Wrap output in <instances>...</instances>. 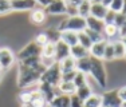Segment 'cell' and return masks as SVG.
I'll list each match as a JSON object with an SVG mask.
<instances>
[{"instance_id": "cell-1", "label": "cell", "mask_w": 126, "mask_h": 107, "mask_svg": "<svg viewBox=\"0 0 126 107\" xmlns=\"http://www.w3.org/2000/svg\"><path fill=\"white\" fill-rule=\"evenodd\" d=\"M46 67L42 64L38 68H19L17 67V76H16V87L24 90L40 82L42 74L44 72Z\"/></svg>"}, {"instance_id": "cell-2", "label": "cell", "mask_w": 126, "mask_h": 107, "mask_svg": "<svg viewBox=\"0 0 126 107\" xmlns=\"http://www.w3.org/2000/svg\"><path fill=\"white\" fill-rule=\"evenodd\" d=\"M90 62H91V64H90L89 76L97 83L101 90H105V88L107 87L109 76H107L106 66H105L103 60H98V59H94V58L90 56Z\"/></svg>"}, {"instance_id": "cell-3", "label": "cell", "mask_w": 126, "mask_h": 107, "mask_svg": "<svg viewBox=\"0 0 126 107\" xmlns=\"http://www.w3.org/2000/svg\"><path fill=\"white\" fill-rule=\"evenodd\" d=\"M59 31H70V32H83L86 29V19L80 16H74V17H66L61 22L58 27Z\"/></svg>"}, {"instance_id": "cell-4", "label": "cell", "mask_w": 126, "mask_h": 107, "mask_svg": "<svg viewBox=\"0 0 126 107\" xmlns=\"http://www.w3.org/2000/svg\"><path fill=\"white\" fill-rule=\"evenodd\" d=\"M62 78V71H61V66L58 62H55L54 64H51L50 67H47L44 70V72L42 74V78L39 83H47V84L56 87L61 82Z\"/></svg>"}, {"instance_id": "cell-5", "label": "cell", "mask_w": 126, "mask_h": 107, "mask_svg": "<svg viewBox=\"0 0 126 107\" xmlns=\"http://www.w3.org/2000/svg\"><path fill=\"white\" fill-rule=\"evenodd\" d=\"M40 54H42V47H39L34 40H30L24 47H22V48L17 51V54H16V60L17 62H22V60L28 59V58L40 56Z\"/></svg>"}, {"instance_id": "cell-6", "label": "cell", "mask_w": 126, "mask_h": 107, "mask_svg": "<svg viewBox=\"0 0 126 107\" xmlns=\"http://www.w3.org/2000/svg\"><path fill=\"white\" fill-rule=\"evenodd\" d=\"M102 105L101 107H122V100L118 96V91L115 90H106L101 94Z\"/></svg>"}, {"instance_id": "cell-7", "label": "cell", "mask_w": 126, "mask_h": 107, "mask_svg": "<svg viewBox=\"0 0 126 107\" xmlns=\"http://www.w3.org/2000/svg\"><path fill=\"white\" fill-rule=\"evenodd\" d=\"M10 4L12 12H31L38 7L36 0H12Z\"/></svg>"}, {"instance_id": "cell-8", "label": "cell", "mask_w": 126, "mask_h": 107, "mask_svg": "<svg viewBox=\"0 0 126 107\" xmlns=\"http://www.w3.org/2000/svg\"><path fill=\"white\" fill-rule=\"evenodd\" d=\"M15 62V55L14 51L10 48V47H1L0 48V68L1 71H7L12 67Z\"/></svg>"}, {"instance_id": "cell-9", "label": "cell", "mask_w": 126, "mask_h": 107, "mask_svg": "<svg viewBox=\"0 0 126 107\" xmlns=\"http://www.w3.org/2000/svg\"><path fill=\"white\" fill-rule=\"evenodd\" d=\"M47 16L48 15L46 13V11H44V8H40V7H36L35 10H32L31 12L28 15V19L30 22L32 23L34 26H44L47 22Z\"/></svg>"}, {"instance_id": "cell-10", "label": "cell", "mask_w": 126, "mask_h": 107, "mask_svg": "<svg viewBox=\"0 0 126 107\" xmlns=\"http://www.w3.org/2000/svg\"><path fill=\"white\" fill-rule=\"evenodd\" d=\"M48 16H63L66 15V3L64 1H50V4L44 8Z\"/></svg>"}, {"instance_id": "cell-11", "label": "cell", "mask_w": 126, "mask_h": 107, "mask_svg": "<svg viewBox=\"0 0 126 107\" xmlns=\"http://www.w3.org/2000/svg\"><path fill=\"white\" fill-rule=\"evenodd\" d=\"M38 90H39V93L42 94V96L46 99L47 103H51L54 98H55L56 95H59L56 87H52V86L47 84V83H39Z\"/></svg>"}, {"instance_id": "cell-12", "label": "cell", "mask_w": 126, "mask_h": 107, "mask_svg": "<svg viewBox=\"0 0 126 107\" xmlns=\"http://www.w3.org/2000/svg\"><path fill=\"white\" fill-rule=\"evenodd\" d=\"M107 43H109V41H107L106 39L102 40V41H98V43H93V46L90 47V50H89L90 56L94 58V59H98V60H102Z\"/></svg>"}, {"instance_id": "cell-13", "label": "cell", "mask_w": 126, "mask_h": 107, "mask_svg": "<svg viewBox=\"0 0 126 107\" xmlns=\"http://www.w3.org/2000/svg\"><path fill=\"white\" fill-rule=\"evenodd\" d=\"M103 36L109 43H114V41L121 40V36H119V28L115 27L114 24H105Z\"/></svg>"}, {"instance_id": "cell-14", "label": "cell", "mask_w": 126, "mask_h": 107, "mask_svg": "<svg viewBox=\"0 0 126 107\" xmlns=\"http://www.w3.org/2000/svg\"><path fill=\"white\" fill-rule=\"evenodd\" d=\"M70 56V47L67 46V44H64L63 41L58 40L55 43V62H62L63 59L68 58Z\"/></svg>"}, {"instance_id": "cell-15", "label": "cell", "mask_w": 126, "mask_h": 107, "mask_svg": "<svg viewBox=\"0 0 126 107\" xmlns=\"http://www.w3.org/2000/svg\"><path fill=\"white\" fill-rule=\"evenodd\" d=\"M107 13V8L102 4L101 1H91V8H90V16L95 19L103 20Z\"/></svg>"}, {"instance_id": "cell-16", "label": "cell", "mask_w": 126, "mask_h": 107, "mask_svg": "<svg viewBox=\"0 0 126 107\" xmlns=\"http://www.w3.org/2000/svg\"><path fill=\"white\" fill-rule=\"evenodd\" d=\"M86 28L90 29V31L98 32V34H103V28H105V23L103 20L95 19L93 16H89L86 19Z\"/></svg>"}, {"instance_id": "cell-17", "label": "cell", "mask_w": 126, "mask_h": 107, "mask_svg": "<svg viewBox=\"0 0 126 107\" xmlns=\"http://www.w3.org/2000/svg\"><path fill=\"white\" fill-rule=\"evenodd\" d=\"M70 56L73 59H75V60H79V59L89 58L90 52H89V50H86L80 44H75L74 47H70Z\"/></svg>"}, {"instance_id": "cell-18", "label": "cell", "mask_w": 126, "mask_h": 107, "mask_svg": "<svg viewBox=\"0 0 126 107\" xmlns=\"http://www.w3.org/2000/svg\"><path fill=\"white\" fill-rule=\"evenodd\" d=\"M59 40L63 41L64 44H67L68 47H74L75 44H78V34L70 31H61Z\"/></svg>"}, {"instance_id": "cell-19", "label": "cell", "mask_w": 126, "mask_h": 107, "mask_svg": "<svg viewBox=\"0 0 126 107\" xmlns=\"http://www.w3.org/2000/svg\"><path fill=\"white\" fill-rule=\"evenodd\" d=\"M56 90H58V93L62 94V95H68V96H71V95L75 94L77 88H75V86L73 84V82H59V84L56 86Z\"/></svg>"}, {"instance_id": "cell-20", "label": "cell", "mask_w": 126, "mask_h": 107, "mask_svg": "<svg viewBox=\"0 0 126 107\" xmlns=\"http://www.w3.org/2000/svg\"><path fill=\"white\" fill-rule=\"evenodd\" d=\"M17 67L19 68H38L42 66V59L40 56H34V58L24 59L22 62H17Z\"/></svg>"}, {"instance_id": "cell-21", "label": "cell", "mask_w": 126, "mask_h": 107, "mask_svg": "<svg viewBox=\"0 0 126 107\" xmlns=\"http://www.w3.org/2000/svg\"><path fill=\"white\" fill-rule=\"evenodd\" d=\"M80 1L82 0H77V1L68 0V1H64L66 3V17L78 16V7H79Z\"/></svg>"}, {"instance_id": "cell-22", "label": "cell", "mask_w": 126, "mask_h": 107, "mask_svg": "<svg viewBox=\"0 0 126 107\" xmlns=\"http://www.w3.org/2000/svg\"><path fill=\"white\" fill-rule=\"evenodd\" d=\"M111 44H113V48H114V58H115V60H122L125 58V54H126L125 44L122 43V40L114 41Z\"/></svg>"}, {"instance_id": "cell-23", "label": "cell", "mask_w": 126, "mask_h": 107, "mask_svg": "<svg viewBox=\"0 0 126 107\" xmlns=\"http://www.w3.org/2000/svg\"><path fill=\"white\" fill-rule=\"evenodd\" d=\"M50 105L52 107H70V96H68V95L59 94L54 98Z\"/></svg>"}, {"instance_id": "cell-24", "label": "cell", "mask_w": 126, "mask_h": 107, "mask_svg": "<svg viewBox=\"0 0 126 107\" xmlns=\"http://www.w3.org/2000/svg\"><path fill=\"white\" fill-rule=\"evenodd\" d=\"M90 56L85 59H79V60H75V70L78 72H83L86 75H89V71H90Z\"/></svg>"}, {"instance_id": "cell-25", "label": "cell", "mask_w": 126, "mask_h": 107, "mask_svg": "<svg viewBox=\"0 0 126 107\" xmlns=\"http://www.w3.org/2000/svg\"><path fill=\"white\" fill-rule=\"evenodd\" d=\"M59 66H61V71L63 72H68V71H77L75 70V59H73L71 56L63 59L62 62H59Z\"/></svg>"}, {"instance_id": "cell-26", "label": "cell", "mask_w": 126, "mask_h": 107, "mask_svg": "<svg viewBox=\"0 0 126 107\" xmlns=\"http://www.w3.org/2000/svg\"><path fill=\"white\" fill-rule=\"evenodd\" d=\"M40 58H46V59H54L55 58V43H47L46 46L42 47V54ZM55 60V59H54Z\"/></svg>"}, {"instance_id": "cell-27", "label": "cell", "mask_w": 126, "mask_h": 107, "mask_svg": "<svg viewBox=\"0 0 126 107\" xmlns=\"http://www.w3.org/2000/svg\"><path fill=\"white\" fill-rule=\"evenodd\" d=\"M90 8H91V1L82 0L79 7H78V16L83 17V19H87L90 16Z\"/></svg>"}, {"instance_id": "cell-28", "label": "cell", "mask_w": 126, "mask_h": 107, "mask_svg": "<svg viewBox=\"0 0 126 107\" xmlns=\"http://www.w3.org/2000/svg\"><path fill=\"white\" fill-rule=\"evenodd\" d=\"M101 105H102V96L98 93H94L89 99H86L83 102V107H101Z\"/></svg>"}, {"instance_id": "cell-29", "label": "cell", "mask_w": 126, "mask_h": 107, "mask_svg": "<svg viewBox=\"0 0 126 107\" xmlns=\"http://www.w3.org/2000/svg\"><path fill=\"white\" fill-rule=\"evenodd\" d=\"M43 32L46 34V36H47V39H48L50 43H56V41L59 40V38H61V31H59L58 28L47 27Z\"/></svg>"}, {"instance_id": "cell-30", "label": "cell", "mask_w": 126, "mask_h": 107, "mask_svg": "<svg viewBox=\"0 0 126 107\" xmlns=\"http://www.w3.org/2000/svg\"><path fill=\"white\" fill-rule=\"evenodd\" d=\"M94 94V91L90 88V86H83V87H79V88H77V91H75V95L78 98H79L80 100H83L85 102L86 99H89L91 95Z\"/></svg>"}, {"instance_id": "cell-31", "label": "cell", "mask_w": 126, "mask_h": 107, "mask_svg": "<svg viewBox=\"0 0 126 107\" xmlns=\"http://www.w3.org/2000/svg\"><path fill=\"white\" fill-rule=\"evenodd\" d=\"M89 83V75L83 72H78L75 74V78L73 80V84L75 86V88H79V87H83V86H87Z\"/></svg>"}, {"instance_id": "cell-32", "label": "cell", "mask_w": 126, "mask_h": 107, "mask_svg": "<svg viewBox=\"0 0 126 107\" xmlns=\"http://www.w3.org/2000/svg\"><path fill=\"white\" fill-rule=\"evenodd\" d=\"M102 60L106 62V63H111V62L115 60V58H114V48H113L111 43H107L106 50H105V54H103V59H102Z\"/></svg>"}, {"instance_id": "cell-33", "label": "cell", "mask_w": 126, "mask_h": 107, "mask_svg": "<svg viewBox=\"0 0 126 107\" xmlns=\"http://www.w3.org/2000/svg\"><path fill=\"white\" fill-rule=\"evenodd\" d=\"M78 44L85 47L86 50H90V47L93 46V41L90 40V38L85 34V32H79V34H78Z\"/></svg>"}, {"instance_id": "cell-34", "label": "cell", "mask_w": 126, "mask_h": 107, "mask_svg": "<svg viewBox=\"0 0 126 107\" xmlns=\"http://www.w3.org/2000/svg\"><path fill=\"white\" fill-rule=\"evenodd\" d=\"M86 35L90 38V40L93 41V43H98V41H102V40H105V36H103V34H98V32H94V31H90V29L86 28L85 31Z\"/></svg>"}, {"instance_id": "cell-35", "label": "cell", "mask_w": 126, "mask_h": 107, "mask_svg": "<svg viewBox=\"0 0 126 107\" xmlns=\"http://www.w3.org/2000/svg\"><path fill=\"white\" fill-rule=\"evenodd\" d=\"M10 13H12L10 1L0 0V17H1V16H7V15H10Z\"/></svg>"}, {"instance_id": "cell-36", "label": "cell", "mask_w": 126, "mask_h": 107, "mask_svg": "<svg viewBox=\"0 0 126 107\" xmlns=\"http://www.w3.org/2000/svg\"><path fill=\"white\" fill-rule=\"evenodd\" d=\"M122 8H124V0H113V1H110V5H109L110 11L118 13V12H122Z\"/></svg>"}, {"instance_id": "cell-37", "label": "cell", "mask_w": 126, "mask_h": 107, "mask_svg": "<svg viewBox=\"0 0 126 107\" xmlns=\"http://www.w3.org/2000/svg\"><path fill=\"white\" fill-rule=\"evenodd\" d=\"M32 40H34L39 47H43V46H46V44L48 43V39H47V36H46L44 32H39V34H36Z\"/></svg>"}, {"instance_id": "cell-38", "label": "cell", "mask_w": 126, "mask_h": 107, "mask_svg": "<svg viewBox=\"0 0 126 107\" xmlns=\"http://www.w3.org/2000/svg\"><path fill=\"white\" fill-rule=\"evenodd\" d=\"M126 22V15H124L122 12H118L115 15V19H114V26L118 27V28H121L122 24Z\"/></svg>"}, {"instance_id": "cell-39", "label": "cell", "mask_w": 126, "mask_h": 107, "mask_svg": "<svg viewBox=\"0 0 126 107\" xmlns=\"http://www.w3.org/2000/svg\"><path fill=\"white\" fill-rule=\"evenodd\" d=\"M75 74H77V71H68V72H63V74H62V78H61V82H73L74 78H75Z\"/></svg>"}, {"instance_id": "cell-40", "label": "cell", "mask_w": 126, "mask_h": 107, "mask_svg": "<svg viewBox=\"0 0 126 107\" xmlns=\"http://www.w3.org/2000/svg\"><path fill=\"white\" fill-rule=\"evenodd\" d=\"M70 107H83V100H80L75 94L70 96Z\"/></svg>"}, {"instance_id": "cell-41", "label": "cell", "mask_w": 126, "mask_h": 107, "mask_svg": "<svg viewBox=\"0 0 126 107\" xmlns=\"http://www.w3.org/2000/svg\"><path fill=\"white\" fill-rule=\"evenodd\" d=\"M115 15H117L115 12H113V11L107 10V13H106V16H105V19H103V23H105V24H114Z\"/></svg>"}, {"instance_id": "cell-42", "label": "cell", "mask_w": 126, "mask_h": 107, "mask_svg": "<svg viewBox=\"0 0 126 107\" xmlns=\"http://www.w3.org/2000/svg\"><path fill=\"white\" fill-rule=\"evenodd\" d=\"M117 91H118V96L121 98L122 103L126 102V84L122 86V87H119V88H117Z\"/></svg>"}, {"instance_id": "cell-43", "label": "cell", "mask_w": 126, "mask_h": 107, "mask_svg": "<svg viewBox=\"0 0 126 107\" xmlns=\"http://www.w3.org/2000/svg\"><path fill=\"white\" fill-rule=\"evenodd\" d=\"M119 36H121V39H122L124 36H126V22L122 24L121 28H119Z\"/></svg>"}, {"instance_id": "cell-44", "label": "cell", "mask_w": 126, "mask_h": 107, "mask_svg": "<svg viewBox=\"0 0 126 107\" xmlns=\"http://www.w3.org/2000/svg\"><path fill=\"white\" fill-rule=\"evenodd\" d=\"M122 13L126 15V0H124V8H122Z\"/></svg>"}, {"instance_id": "cell-45", "label": "cell", "mask_w": 126, "mask_h": 107, "mask_svg": "<svg viewBox=\"0 0 126 107\" xmlns=\"http://www.w3.org/2000/svg\"><path fill=\"white\" fill-rule=\"evenodd\" d=\"M121 40H122V43H124V44H125V47H126V36H124Z\"/></svg>"}, {"instance_id": "cell-46", "label": "cell", "mask_w": 126, "mask_h": 107, "mask_svg": "<svg viewBox=\"0 0 126 107\" xmlns=\"http://www.w3.org/2000/svg\"><path fill=\"white\" fill-rule=\"evenodd\" d=\"M20 107H31V106H30V105H22Z\"/></svg>"}, {"instance_id": "cell-47", "label": "cell", "mask_w": 126, "mask_h": 107, "mask_svg": "<svg viewBox=\"0 0 126 107\" xmlns=\"http://www.w3.org/2000/svg\"><path fill=\"white\" fill-rule=\"evenodd\" d=\"M122 107H126V102H124V103H122Z\"/></svg>"}, {"instance_id": "cell-48", "label": "cell", "mask_w": 126, "mask_h": 107, "mask_svg": "<svg viewBox=\"0 0 126 107\" xmlns=\"http://www.w3.org/2000/svg\"><path fill=\"white\" fill-rule=\"evenodd\" d=\"M3 72V71H1V68H0V74H1ZM0 78H1V75H0Z\"/></svg>"}, {"instance_id": "cell-49", "label": "cell", "mask_w": 126, "mask_h": 107, "mask_svg": "<svg viewBox=\"0 0 126 107\" xmlns=\"http://www.w3.org/2000/svg\"><path fill=\"white\" fill-rule=\"evenodd\" d=\"M124 59H125V60H126V54H125V58H124Z\"/></svg>"}]
</instances>
